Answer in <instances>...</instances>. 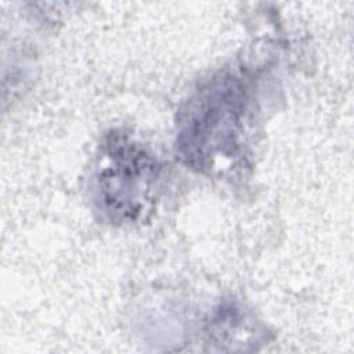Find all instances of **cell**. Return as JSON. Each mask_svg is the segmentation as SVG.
<instances>
[{"mask_svg":"<svg viewBox=\"0 0 354 354\" xmlns=\"http://www.w3.org/2000/svg\"><path fill=\"white\" fill-rule=\"evenodd\" d=\"M250 80L239 71H223L188 100L178 120L177 148L189 167L212 171L242 155L250 105Z\"/></svg>","mask_w":354,"mask_h":354,"instance_id":"obj_1","label":"cell"},{"mask_svg":"<svg viewBox=\"0 0 354 354\" xmlns=\"http://www.w3.org/2000/svg\"><path fill=\"white\" fill-rule=\"evenodd\" d=\"M100 155L93 181L97 210L120 225L148 218L159 192L158 159L122 131H111L104 138Z\"/></svg>","mask_w":354,"mask_h":354,"instance_id":"obj_2","label":"cell"}]
</instances>
